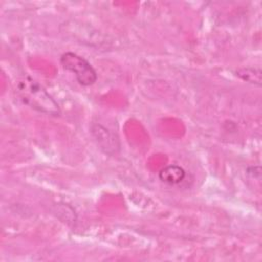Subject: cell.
Returning <instances> with one entry per match:
<instances>
[{"label": "cell", "instance_id": "cell-4", "mask_svg": "<svg viewBox=\"0 0 262 262\" xmlns=\"http://www.w3.org/2000/svg\"><path fill=\"white\" fill-rule=\"evenodd\" d=\"M186 176L185 170L178 165H168L162 168L159 172V178L162 182L168 185H178L180 184Z\"/></svg>", "mask_w": 262, "mask_h": 262}, {"label": "cell", "instance_id": "cell-1", "mask_svg": "<svg viewBox=\"0 0 262 262\" xmlns=\"http://www.w3.org/2000/svg\"><path fill=\"white\" fill-rule=\"evenodd\" d=\"M15 93L23 103L39 113L54 117L60 115V107L55 99L42 85L29 76L16 83Z\"/></svg>", "mask_w": 262, "mask_h": 262}, {"label": "cell", "instance_id": "cell-3", "mask_svg": "<svg viewBox=\"0 0 262 262\" xmlns=\"http://www.w3.org/2000/svg\"><path fill=\"white\" fill-rule=\"evenodd\" d=\"M91 133L97 145L103 152L107 155H115L119 151L120 142L118 137H116L115 134L105 127L100 124H93L91 126Z\"/></svg>", "mask_w": 262, "mask_h": 262}, {"label": "cell", "instance_id": "cell-5", "mask_svg": "<svg viewBox=\"0 0 262 262\" xmlns=\"http://www.w3.org/2000/svg\"><path fill=\"white\" fill-rule=\"evenodd\" d=\"M236 75L241 77L243 80L248 81L252 84H256L258 86L261 85V71L260 69H253V68H247L242 69L236 72Z\"/></svg>", "mask_w": 262, "mask_h": 262}, {"label": "cell", "instance_id": "cell-2", "mask_svg": "<svg viewBox=\"0 0 262 262\" xmlns=\"http://www.w3.org/2000/svg\"><path fill=\"white\" fill-rule=\"evenodd\" d=\"M60 64L66 71L73 73L82 86H91L97 80V73L91 63L77 53L68 51L60 56Z\"/></svg>", "mask_w": 262, "mask_h": 262}]
</instances>
